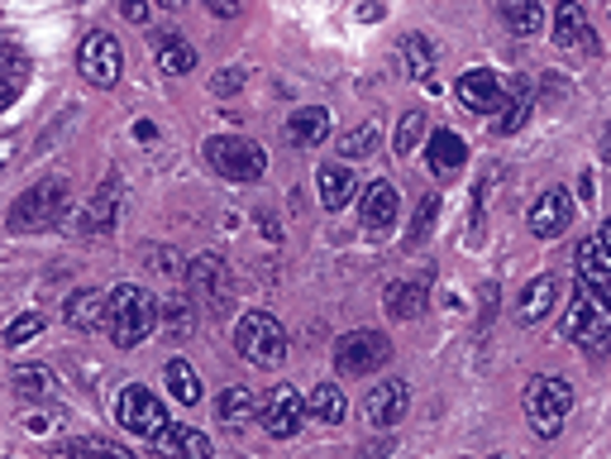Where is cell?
I'll use <instances>...</instances> for the list:
<instances>
[{
  "label": "cell",
  "mask_w": 611,
  "mask_h": 459,
  "mask_svg": "<svg viewBox=\"0 0 611 459\" xmlns=\"http://www.w3.org/2000/svg\"><path fill=\"white\" fill-rule=\"evenodd\" d=\"M502 20H506V29H516V34H540V29H545V6L516 0V6H502Z\"/></svg>",
  "instance_id": "cell-33"
},
{
  "label": "cell",
  "mask_w": 611,
  "mask_h": 459,
  "mask_svg": "<svg viewBox=\"0 0 611 459\" xmlns=\"http://www.w3.org/2000/svg\"><path fill=\"white\" fill-rule=\"evenodd\" d=\"M115 421H120L129 436H143V440H158L172 426L168 421V407L143 383H129L125 393H120V402H115Z\"/></svg>",
  "instance_id": "cell-7"
},
{
  "label": "cell",
  "mask_w": 611,
  "mask_h": 459,
  "mask_svg": "<svg viewBox=\"0 0 611 459\" xmlns=\"http://www.w3.org/2000/svg\"><path fill=\"white\" fill-rule=\"evenodd\" d=\"M77 67L92 86H115L120 82V67H125V53H120V39L106 34V29H92L82 39V53H77Z\"/></svg>",
  "instance_id": "cell-10"
},
{
  "label": "cell",
  "mask_w": 611,
  "mask_h": 459,
  "mask_svg": "<svg viewBox=\"0 0 611 459\" xmlns=\"http://www.w3.org/2000/svg\"><path fill=\"white\" fill-rule=\"evenodd\" d=\"M206 163L229 182H258L268 172V153H264V143H254V139L215 135V139H206Z\"/></svg>",
  "instance_id": "cell-5"
},
{
  "label": "cell",
  "mask_w": 611,
  "mask_h": 459,
  "mask_svg": "<svg viewBox=\"0 0 611 459\" xmlns=\"http://www.w3.org/2000/svg\"><path fill=\"white\" fill-rule=\"evenodd\" d=\"M0 100H10L24 92V77H29V63H24V53H20V43H6V53H0Z\"/></svg>",
  "instance_id": "cell-29"
},
{
  "label": "cell",
  "mask_w": 611,
  "mask_h": 459,
  "mask_svg": "<svg viewBox=\"0 0 611 459\" xmlns=\"http://www.w3.org/2000/svg\"><path fill=\"white\" fill-rule=\"evenodd\" d=\"M387 359H392V344H387V335H377V330H349V335L334 344V369H340L344 378L377 373Z\"/></svg>",
  "instance_id": "cell-8"
},
{
  "label": "cell",
  "mask_w": 611,
  "mask_h": 459,
  "mask_svg": "<svg viewBox=\"0 0 611 459\" xmlns=\"http://www.w3.org/2000/svg\"><path fill=\"white\" fill-rule=\"evenodd\" d=\"M521 407H526V421L535 436H545V440H555L564 421H569V412H574V387L564 383V378H530L526 383V393H521Z\"/></svg>",
  "instance_id": "cell-2"
},
{
  "label": "cell",
  "mask_w": 611,
  "mask_h": 459,
  "mask_svg": "<svg viewBox=\"0 0 611 459\" xmlns=\"http://www.w3.org/2000/svg\"><path fill=\"white\" fill-rule=\"evenodd\" d=\"M530 106H535L530 82L526 77H506V100H502L497 120H492V135H516V129L530 120Z\"/></svg>",
  "instance_id": "cell-17"
},
{
  "label": "cell",
  "mask_w": 611,
  "mask_h": 459,
  "mask_svg": "<svg viewBox=\"0 0 611 459\" xmlns=\"http://www.w3.org/2000/svg\"><path fill=\"white\" fill-rule=\"evenodd\" d=\"M153 57H158V67H163L168 77H182V72L196 67V49L182 34H163V39H158L153 43Z\"/></svg>",
  "instance_id": "cell-27"
},
{
  "label": "cell",
  "mask_w": 611,
  "mask_h": 459,
  "mask_svg": "<svg viewBox=\"0 0 611 459\" xmlns=\"http://www.w3.org/2000/svg\"><path fill=\"white\" fill-rule=\"evenodd\" d=\"M186 282H192V292H196V307H225L229 268L221 254H196L192 264H186Z\"/></svg>",
  "instance_id": "cell-13"
},
{
  "label": "cell",
  "mask_w": 611,
  "mask_h": 459,
  "mask_svg": "<svg viewBox=\"0 0 611 459\" xmlns=\"http://www.w3.org/2000/svg\"><path fill=\"white\" fill-rule=\"evenodd\" d=\"M397 53H401V67H406V77L411 82H430V72H435V43L426 39V34H406L401 43H397Z\"/></svg>",
  "instance_id": "cell-25"
},
{
  "label": "cell",
  "mask_w": 611,
  "mask_h": 459,
  "mask_svg": "<svg viewBox=\"0 0 611 459\" xmlns=\"http://www.w3.org/2000/svg\"><path fill=\"white\" fill-rule=\"evenodd\" d=\"M569 221H574V196L564 192V186H549V192H540V196H535V206L526 211L530 235H540V239L559 235Z\"/></svg>",
  "instance_id": "cell-15"
},
{
  "label": "cell",
  "mask_w": 611,
  "mask_h": 459,
  "mask_svg": "<svg viewBox=\"0 0 611 459\" xmlns=\"http://www.w3.org/2000/svg\"><path fill=\"white\" fill-rule=\"evenodd\" d=\"M235 350L244 364L254 369H272L287 359V330L272 311H244L235 325Z\"/></svg>",
  "instance_id": "cell-3"
},
{
  "label": "cell",
  "mask_w": 611,
  "mask_h": 459,
  "mask_svg": "<svg viewBox=\"0 0 611 459\" xmlns=\"http://www.w3.org/2000/svg\"><path fill=\"white\" fill-rule=\"evenodd\" d=\"M306 416H311V402L301 397L297 383H278L268 393L264 407H258V421H264V430H268V436H278V440L297 436V430L306 426Z\"/></svg>",
  "instance_id": "cell-9"
},
{
  "label": "cell",
  "mask_w": 611,
  "mask_h": 459,
  "mask_svg": "<svg viewBox=\"0 0 611 459\" xmlns=\"http://www.w3.org/2000/svg\"><path fill=\"white\" fill-rule=\"evenodd\" d=\"M14 387H20L24 397H49L53 393V373L43 369V364H20L14 369V378H10Z\"/></svg>",
  "instance_id": "cell-35"
},
{
  "label": "cell",
  "mask_w": 611,
  "mask_h": 459,
  "mask_svg": "<svg viewBox=\"0 0 611 459\" xmlns=\"http://www.w3.org/2000/svg\"><path fill=\"white\" fill-rule=\"evenodd\" d=\"M454 100L473 115H497L502 100H506V77H497V72H487V67L463 72L459 86H454Z\"/></svg>",
  "instance_id": "cell-12"
},
{
  "label": "cell",
  "mask_w": 611,
  "mask_h": 459,
  "mask_svg": "<svg viewBox=\"0 0 611 459\" xmlns=\"http://www.w3.org/2000/svg\"><path fill=\"white\" fill-rule=\"evenodd\" d=\"M383 307L397 316V321H411V316L426 311V278H401V282H387L383 292Z\"/></svg>",
  "instance_id": "cell-23"
},
{
  "label": "cell",
  "mask_w": 611,
  "mask_h": 459,
  "mask_svg": "<svg viewBox=\"0 0 611 459\" xmlns=\"http://www.w3.org/2000/svg\"><path fill=\"white\" fill-rule=\"evenodd\" d=\"M67 459H135V455L106 436H82V440H67Z\"/></svg>",
  "instance_id": "cell-32"
},
{
  "label": "cell",
  "mask_w": 611,
  "mask_h": 459,
  "mask_svg": "<svg viewBox=\"0 0 611 459\" xmlns=\"http://www.w3.org/2000/svg\"><path fill=\"white\" fill-rule=\"evenodd\" d=\"M153 450L163 455V459H211V455H215V450H211V440L201 436L196 426H178V421H172V426L163 430V436L153 440Z\"/></svg>",
  "instance_id": "cell-19"
},
{
  "label": "cell",
  "mask_w": 611,
  "mask_h": 459,
  "mask_svg": "<svg viewBox=\"0 0 611 459\" xmlns=\"http://www.w3.org/2000/svg\"><path fill=\"white\" fill-rule=\"evenodd\" d=\"M163 378H168V387H172V397L178 402H201V378H196V369L186 364V359H168V369H163Z\"/></svg>",
  "instance_id": "cell-31"
},
{
  "label": "cell",
  "mask_w": 611,
  "mask_h": 459,
  "mask_svg": "<svg viewBox=\"0 0 611 459\" xmlns=\"http://www.w3.org/2000/svg\"><path fill=\"white\" fill-rule=\"evenodd\" d=\"M383 455H392V436H387V440H377L373 450H363V459H383Z\"/></svg>",
  "instance_id": "cell-43"
},
{
  "label": "cell",
  "mask_w": 611,
  "mask_h": 459,
  "mask_svg": "<svg viewBox=\"0 0 611 459\" xmlns=\"http://www.w3.org/2000/svg\"><path fill=\"white\" fill-rule=\"evenodd\" d=\"M426 158H430V168L440 172V178H449V172H459V168H463V158H469V143H463V139L454 135V129H435Z\"/></svg>",
  "instance_id": "cell-24"
},
{
  "label": "cell",
  "mask_w": 611,
  "mask_h": 459,
  "mask_svg": "<svg viewBox=\"0 0 611 459\" xmlns=\"http://www.w3.org/2000/svg\"><path fill=\"white\" fill-rule=\"evenodd\" d=\"M406 407H411V387H406L401 378H387V383H377L368 397H363V416H368V426L377 430H387V426H397Z\"/></svg>",
  "instance_id": "cell-14"
},
{
  "label": "cell",
  "mask_w": 611,
  "mask_h": 459,
  "mask_svg": "<svg viewBox=\"0 0 611 459\" xmlns=\"http://www.w3.org/2000/svg\"><path fill=\"white\" fill-rule=\"evenodd\" d=\"M330 135V110L325 106H311V110H297L292 120H287V139L297 143V149H311Z\"/></svg>",
  "instance_id": "cell-26"
},
{
  "label": "cell",
  "mask_w": 611,
  "mask_h": 459,
  "mask_svg": "<svg viewBox=\"0 0 611 459\" xmlns=\"http://www.w3.org/2000/svg\"><path fill=\"white\" fill-rule=\"evenodd\" d=\"M602 153H607V163H611V129H607V135H602Z\"/></svg>",
  "instance_id": "cell-45"
},
{
  "label": "cell",
  "mask_w": 611,
  "mask_h": 459,
  "mask_svg": "<svg viewBox=\"0 0 611 459\" xmlns=\"http://www.w3.org/2000/svg\"><path fill=\"white\" fill-rule=\"evenodd\" d=\"M578 282L592 287L611 307V221H602L598 235H588L578 244Z\"/></svg>",
  "instance_id": "cell-11"
},
{
  "label": "cell",
  "mask_w": 611,
  "mask_h": 459,
  "mask_svg": "<svg viewBox=\"0 0 611 459\" xmlns=\"http://www.w3.org/2000/svg\"><path fill=\"white\" fill-rule=\"evenodd\" d=\"M239 82H244V77H239V72H229V67H225V72H215V92H221V96L239 92Z\"/></svg>",
  "instance_id": "cell-40"
},
{
  "label": "cell",
  "mask_w": 611,
  "mask_h": 459,
  "mask_svg": "<svg viewBox=\"0 0 611 459\" xmlns=\"http://www.w3.org/2000/svg\"><path fill=\"white\" fill-rule=\"evenodd\" d=\"M211 10H215V14H221V20H229V14H235L239 6H229V0H211Z\"/></svg>",
  "instance_id": "cell-44"
},
{
  "label": "cell",
  "mask_w": 611,
  "mask_h": 459,
  "mask_svg": "<svg viewBox=\"0 0 611 459\" xmlns=\"http://www.w3.org/2000/svg\"><path fill=\"white\" fill-rule=\"evenodd\" d=\"M125 20L143 24V20H149V6H143V0H129V6H125Z\"/></svg>",
  "instance_id": "cell-42"
},
{
  "label": "cell",
  "mask_w": 611,
  "mask_h": 459,
  "mask_svg": "<svg viewBox=\"0 0 611 459\" xmlns=\"http://www.w3.org/2000/svg\"><path fill=\"white\" fill-rule=\"evenodd\" d=\"M397 215H401V192L387 178L363 186V225H368L373 235H387V230L397 225Z\"/></svg>",
  "instance_id": "cell-16"
},
{
  "label": "cell",
  "mask_w": 611,
  "mask_h": 459,
  "mask_svg": "<svg viewBox=\"0 0 611 459\" xmlns=\"http://www.w3.org/2000/svg\"><path fill=\"white\" fill-rule=\"evenodd\" d=\"M39 325H43V316H34V311H29V316H20V321H14V325L6 330V350H14V344H24V340L34 335Z\"/></svg>",
  "instance_id": "cell-38"
},
{
  "label": "cell",
  "mask_w": 611,
  "mask_h": 459,
  "mask_svg": "<svg viewBox=\"0 0 611 459\" xmlns=\"http://www.w3.org/2000/svg\"><path fill=\"white\" fill-rule=\"evenodd\" d=\"M435 215H440V196H426V201H420V211H416V225H411V239H420V235H430V225H435Z\"/></svg>",
  "instance_id": "cell-39"
},
{
  "label": "cell",
  "mask_w": 611,
  "mask_h": 459,
  "mask_svg": "<svg viewBox=\"0 0 611 459\" xmlns=\"http://www.w3.org/2000/svg\"><path fill=\"white\" fill-rule=\"evenodd\" d=\"M168 325H172V330H186V325H192V316H186L182 301H172V307H168Z\"/></svg>",
  "instance_id": "cell-41"
},
{
  "label": "cell",
  "mask_w": 611,
  "mask_h": 459,
  "mask_svg": "<svg viewBox=\"0 0 611 459\" xmlns=\"http://www.w3.org/2000/svg\"><path fill=\"white\" fill-rule=\"evenodd\" d=\"M67 211V182L63 178H49V182H34L24 196H14L10 206V230H43L53 221H63Z\"/></svg>",
  "instance_id": "cell-6"
},
{
  "label": "cell",
  "mask_w": 611,
  "mask_h": 459,
  "mask_svg": "<svg viewBox=\"0 0 611 459\" xmlns=\"http://www.w3.org/2000/svg\"><path fill=\"white\" fill-rule=\"evenodd\" d=\"M497 459H506V455H497Z\"/></svg>",
  "instance_id": "cell-46"
},
{
  "label": "cell",
  "mask_w": 611,
  "mask_h": 459,
  "mask_svg": "<svg viewBox=\"0 0 611 459\" xmlns=\"http://www.w3.org/2000/svg\"><path fill=\"white\" fill-rule=\"evenodd\" d=\"M115 206H120V182L106 178L100 192L92 196V206L82 211V235H106V230L115 225Z\"/></svg>",
  "instance_id": "cell-22"
},
{
  "label": "cell",
  "mask_w": 611,
  "mask_h": 459,
  "mask_svg": "<svg viewBox=\"0 0 611 459\" xmlns=\"http://www.w3.org/2000/svg\"><path fill=\"white\" fill-rule=\"evenodd\" d=\"M377 139H383V129H377L373 120H363V125H354V129H349V135L340 139V153L349 158V163H354V158H368V153L377 149Z\"/></svg>",
  "instance_id": "cell-34"
},
{
  "label": "cell",
  "mask_w": 611,
  "mask_h": 459,
  "mask_svg": "<svg viewBox=\"0 0 611 459\" xmlns=\"http://www.w3.org/2000/svg\"><path fill=\"white\" fill-rule=\"evenodd\" d=\"M311 416H315V421H325V426H340L344 416H349L344 387H334V383H315V387H311Z\"/></svg>",
  "instance_id": "cell-28"
},
{
  "label": "cell",
  "mask_w": 611,
  "mask_h": 459,
  "mask_svg": "<svg viewBox=\"0 0 611 459\" xmlns=\"http://www.w3.org/2000/svg\"><path fill=\"white\" fill-rule=\"evenodd\" d=\"M420 135H426V115H420V110H406L401 125H397V139H392V149L406 158V153H411L416 143H420Z\"/></svg>",
  "instance_id": "cell-36"
},
{
  "label": "cell",
  "mask_w": 611,
  "mask_h": 459,
  "mask_svg": "<svg viewBox=\"0 0 611 459\" xmlns=\"http://www.w3.org/2000/svg\"><path fill=\"white\" fill-rule=\"evenodd\" d=\"M578 39L592 43L588 39V14H583V6H559V14H555V43H559V49H578Z\"/></svg>",
  "instance_id": "cell-30"
},
{
  "label": "cell",
  "mask_w": 611,
  "mask_h": 459,
  "mask_svg": "<svg viewBox=\"0 0 611 459\" xmlns=\"http://www.w3.org/2000/svg\"><path fill=\"white\" fill-rule=\"evenodd\" d=\"M555 297H559V282L555 278H535L521 287V301H516V321L521 325H540L549 311H555Z\"/></svg>",
  "instance_id": "cell-20"
},
{
  "label": "cell",
  "mask_w": 611,
  "mask_h": 459,
  "mask_svg": "<svg viewBox=\"0 0 611 459\" xmlns=\"http://www.w3.org/2000/svg\"><path fill=\"white\" fill-rule=\"evenodd\" d=\"M254 412V393H249V387H225V393H221V421H244V416H249Z\"/></svg>",
  "instance_id": "cell-37"
},
{
  "label": "cell",
  "mask_w": 611,
  "mask_h": 459,
  "mask_svg": "<svg viewBox=\"0 0 611 459\" xmlns=\"http://www.w3.org/2000/svg\"><path fill=\"white\" fill-rule=\"evenodd\" d=\"M559 330H564V340L583 344V350H611V307L598 292H592V287L578 282Z\"/></svg>",
  "instance_id": "cell-4"
},
{
  "label": "cell",
  "mask_w": 611,
  "mask_h": 459,
  "mask_svg": "<svg viewBox=\"0 0 611 459\" xmlns=\"http://www.w3.org/2000/svg\"><path fill=\"white\" fill-rule=\"evenodd\" d=\"M106 311H110V297H100V292H92V287H82V292H72L67 297V307H63V316H67V325L72 330H96V325H106Z\"/></svg>",
  "instance_id": "cell-21"
},
{
  "label": "cell",
  "mask_w": 611,
  "mask_h": 459,
  "mask_svg": "<svg viewBox=\"0 0 611 459\" xmlns=\"http://www.w3.org/2000/svg\"><path fill=\"white\" fill-rule=\"evenodd\" d=\"M315 192H320V206H325V211H344L349 196L358 192L354 168H349V163H320V172H315Z\"/></svg>",
  "instance_id": "cell-18"
},
{
  "label": "cell",
  "mask_w": 611,
  "mask_h": 459,
  "mask_svg": "<svg viewBox=\"0 0 611 459\" xmlns=\"http://www.w3.org/2000/svg\"><path fill=\"white\" fill-rule=\"evenodd\" d=\"M158 321H163V311H158V301L143 292V287L135 282H120L110 292V311H106V330L110 340L120 344V350H135V344H143L158 330Z\"/></svg>",
  "instance_id": "cell-1"
}]
</instances>
